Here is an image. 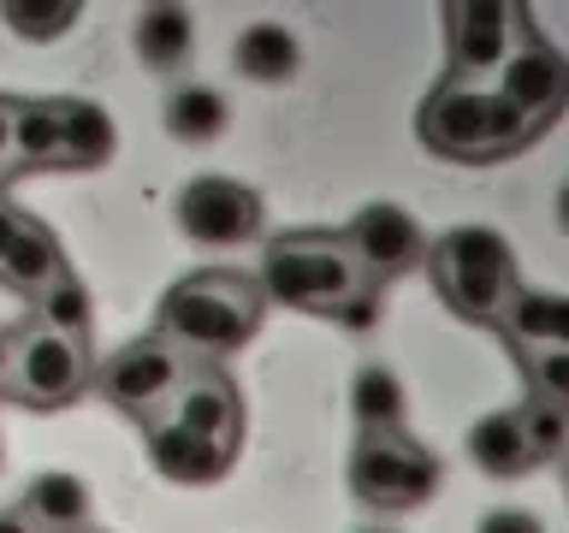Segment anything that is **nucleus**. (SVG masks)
I'll list each match as a JSON object with an SVG mask.
<instances>
[{"mask_svg": "<svg viewBox=\"0 0 569 533\" xmlns=\"http://www.w3.org/2000/svg\"><path fill=\"white\" fill-rule=\"evenodd\" d=\"M261 302L267 296H261L256 273H238V266H202V273H184L167 296H160L154 338H167L184 362L190 355L220 362V355L243 350L249 338H256Z\"/></svg>", "mask_w": 569, "mask_h": 533, "instance_id": "nucleus-1", "label": "nucleus"}, {"mask_svg": "<svg viewBox=\"0 0 569 533\" xmlns=\"http://www.w3.org/2000/svg\"><path fill=\"white\" fill-rule=\"evenodd\" d=\"M416 137L421 149H433L439 160H462V167H487V160L522 154L533 137V124L516 113V107L498 95V89L480 83H451L445 78L433 95L421 101L416 113Z\"/></svg>", "mask_w": 569, "mask_h": 533, "instance_id": "nucleus-2", "label": "nucleus"}, {"mask_svg": "<svg viewBox=\"0 0 569 533\" xmlns=\"http://www.w3.org/2000/svg\"><path fill=\"white\" fill-rule=\"evenodd\" d=\"M427 279L445 296V309L462 320H480V326H498L505 302L522 291V273H516L510 243L498 238L492 225H457L445 231L439 243H427Z\"/></svg>", "mask_w": 569, "mask_h": 533, "instance_id": "nucleus-3", "label": "nucleus"}, {"mask_svg": "<svg viewBox=\"0 0 569 533\" xmlns=\"http://www.w3.org/2000/svg\"><path fill=\"white\" fill-rule=\"evenodd\" d=\"M261 296L284 302L302 314H332L338 302H350L362 291V266L350 261V249L338 231H284L261 249Z\"/></svg>", "mask_w": 569, "mask_h": 533, "instance_id": "nucleus-4", "label": "nucleus"}, {"mask_svg": "<svg viewBox=\"0 0 569 533\" xmlns=\"http://www.w3.org/2000/svg\"><path fill=\"white\" fill-rule=\"evenodd\" d=\"M89 380H96V362H89L78 332H53L42 320H30L24 332L12 338L7 355V398L24 409H66L71 398H83Z\"/></svg>", "mask_w": 569, "mask_h": 533, "instance_id": "nucleus-5", "label": "nucleus"}, {"mask_svg": "<svg viewBox=\"0 0 569 533\" xmlns=\"http://www.w3.org/2000/svg\"><path fill=\"white\" fill-rule=\"evenodd\" d=\"M350 492L368 510H416L439 492V456L409 433H362L350 451Z\"/></svg>", "mask_w": 569, "mask_h": 533, "instance_id": "nucleus-6", "label": "nucleus"}, {"mask_svg": "<svg viewBox=\"0 0 569 533\" xmlns=\"http://www.w3.org/2000/svg\"><path fill=\"white\" fill-rule=\"evenodd\" d=\"M184 373H190V362L178 355L167 338H131V344H119L107 362L96 368V385L113 409H124V415H137V421H154L160 409L172 403V391L184 385Z\"/></svg>", "mask_w": 569, "mask_h": 533, "instance_id": "nucleus-7", "label": "nucleus"}, {"mask_svg": "<svg viewBox=\"0 0 569 533\" xmlns=\"http://www.w3.org/2000/svg\"><path fill=\"white\" fill-rule=\"evenodd\" d=\"M445 42H451V71H445V78L492 89L505 60L528 42V12L522 7H498V0L445 7Z\"/></svg>", "mask_w": 569, "mask_h": 533, "instance_id": "nucleus-8", "label": "nucleus"}, {"mask_svg": "<svg viewBox=\"0 0 569 533\" xmlns=\"http://www.w3.org/2000/svg\"><path fill=\"white\" fill-rule=\"evenodd\" d=\"M261 195L243 184V178H226V172H202L178 190L172 202V220L190 243H208V249H238L249 238H261Z\"/></svg>", "mask_w": 569, "mask_h": 533, "instance_id": "nucleus-9", "label": "nucleus"}, {"mask_svg": "<svg viewBox=\"0 0 569 533\" xmlns=\"http://www.w3.org/2000/svg\"><path fill=\"white\" fill-rule=\"evenodd\" d=\"M338 238H345L350 261L362 266V279H368V284L398 279V273H409V266L427 255V238H421L416 213L398 208V202H368L345 231H338Z\"/></svg>", "mask_w": 569, "mask_h": 533, "instance_id": "nucleus-10", "label": "nucleus"}, {"mask_svg": "<svg viewBox=\"0 0 569 533\" xmlns=\"http://www.w3.org/2000/svg\"><path fill=\"white\" fill-rule=\"evenodd\" d=\"M66 273H71V266L60 255V238H53L36 213L0 202V284H7L12 296L42 302Z\"/></svg>", "mask_w": 569, "mask_h": 533, "instance_id": "nucleus-11", "label": "nucleus"}, {"mask_svg": "<svg viewBox=\"0 0 569 533\" xmlns=\"http://www.w3.org/2000/svg\"><path fill=\"white\" fill-rule=\"evenodd\" d=\"M492 89L533 124V131H546V124L569 107V60L551 42H522L505 60Z\"/></svg>", "mask_w": 569, "mask_h": 533, "instance_id": "nucleus-12", "label": "nucleus"}, {"mask_svg": "<svg viewBox=\"0 0 569 533\" xmlns=\"http://www.w3.org/2000/svg\"><path fill=\"white\" fill-rule=\"evenodd\" d=\"M160 421L184 426V433H196V439L231 444V451L243 444V398H238V385H231L226 373H213V368H190L184 385L172 391V403L160 409Z\"/></svg>", "mask_w": 569, "mask_h": 533, "instance_id": "nucleus-13", "label": "nucleus"}, {"mask_svg": "<svg viewBox=\"0 0 569 533\" xmlns=\"http://www.w3.org/2000/svg\"><path fill=\"white\" fill-rule=\"evenodd\" d=\"M142 439H149V456H154V469L178 480V486H208V480H220L231 462H238V451L231 444H213V439H196L184 433V426H172V421H142Z\"/></svg>", "mask_w": 569, "mask_h": 533, "instance_id": "nucleus-14", "label": "nucleus"}, {"mask_svg": "<svg viewBox=\"0 0 569 533\" xmlns=\"http://www.w3.org/2000/svg\"><path fill=\"white\" fill-rule=\"evenodd\" d=\"M30 515L42 533H89V515H96V504H89V486L78 474L66 469H42L24 486V504H18Z\"/></svg>", "mask_w": 569, "mask_h": 533, "instance_id": "nucleus-15", "label": "nucleus"}, {"mask_svg": "<svg viewBox=\"0 0 569 533\" xmlns=\"http://www.w3.org/2000/svg\"><path fill=\"white\" fill-rule=\"evenodd\" d=\"M516 350H569V296L551 291H516L498 314Z\"/></svg>", "mask_w": 569, "mask_h": 533, "instance_id": "nucleus-16", "label": "nucleus"}, {"mask_svg": "<svg viewBox=\"0 0 569 533\" xmlns=\"http://www.w3.org/2000/svg\"><path fill=\"white\" fill-rule=\"evenodd\" d=\"M131 48L149 71H178L190 66V48H196V18L184 7H142L137 24H131Z\"/></svg>", "mask_w": 569, "mask_h": 533, "instance_id": "nucleus-17", "label": "nucleus"}, {"mask_svg": "<svg viewBox=\"0 0 569 533\" xmlns=\"http://www.w3.org/2000/svg\"><path fill=\"white\" fill-rule=\"evenodd\" d=\"M462 444H469L475 469H487L492 480H516V474L533 469V451H528V439H522L516 409H492V415H480Z\"/></svg>", "mask_w": 569, "mask_h": 533, "instance_id": "nucleus-18", "label": "nucleus"}, {"mask_svg": "<svg viewBox=\"0 0 569 533\" xmlns=\"http://www.w3.org/2000/svg\"><path fill=\"white\" fill-rule=\"evenodd\" d=\"M160 119H167V137L190 142V149H202V142L226 137L231 107H226L220 89H208V83H178V89H167V107H160Z\"/></svg>", "mask_w": 569, "mask_h": 533, "instance_id": "nucleus-19", "label": "nucleus"}, {"mask_svg": "<svg viewBox=\"0 0 569 533\" xmlns=\"http://www.w3.org/2000/svg\"><path fill=\"white\" fill-rule=\"evenodd\" d=\"M12 167H66L60 101H18L12 107Z\"/></svg>", "mask_w": 569, "mask_h": 533, "instance_id": "nucleus-20", "label": "nucleus"}, {"mask_svg": "<svg viewBox=\"0 0 569 533\" xmlns=\"http://www.w3.org/2000/svg\"><path fill=\"white\" fill-rule=\"evenodd\" d=\"M231 66H238V78H249V83H284V78H297L302 48L284 24H249L238 36V48H231Z\"/></svg>", "mask_w": 569, "mask_h": 533, "instance_id": "nucleus-21", "label": "nucleus"}, {"mask_svg": "<svg viewBox=\"0 0 569 533\" xmlns=\"http://www.w3.org/2000/svg\"><path fill=\"white\" fill-rule=\"evenodd\" d=\"M403 380L391 373L386 362H368V368H356V380H350V415L362 433H403Z\"/></svg>", "mask_w": 569, "mask_h": 533, "instance_id": "nucleus-22", "label": "nucleus"}, {"mask_svg": "<svg viewBox=\"0 0 569 533\" xmlns=\"http://www.w3.org/2000/svg\"><path fill=\"white\" fill-rule=\"evenodd\" d=\"M66 119V167H101L113 154V119L96 101H60Z\"/></svg>", "mask_w": 569, "mask_h": 533, "instance_id": "nucleus-23", "label": "nucleus"}, {"mask_svg": "<svg viewBox=\"0 0 569 533\" xmlns=\"http://www.w3.org/2000/svg\"><path fill=\"white\" fill-rule=\"evenodd\" d=\"M0 24H7L18 42H60V36L78 24V7L53 0V7H30V0H7L0 7Z\"/></svg>", "mask_w": 569, "mask_h": 533, "instance_id": "nucleus-24", "label": "nucleus"}, {"mask_svg": "<svg viewBox=\"0 0 569 533\" xmlns=\"http://www.w3.org/2000/svg\"><path fill=\"white\" fill-rule=\"evenodd\" d=\"M516 421H522V439H528L533 462H540V456H558L563 444H569V409H558V403L528 398L522 409H516Z\"/></svg>", "mask_w": 569, "mask_h": 533, "instance_id": "nucleus-25", "label": "nucleus"}, {"mask_svg": "<svg viewBox=\"0 0 569 533\" xmlns=\"http://www.w3.org/2000/svg\"><path fill=\"white\" fill-rule=\"evenodd\" d=\"M528 373V398L569 409V350H516Z\"/></svg>", "mask_w": 569, "mask_h": 533, "instance_id": "nucleus-26", "label": "nucleus"}, {"mask_svg": "<svg viewBox=\"0 0 569 533\" xmlns=\"http://www.w3.org/2000/svg\"><path fill=\"white\" fill-rule=\"evenodd\" d=\"M42 326H53V332H78V338H83V326H89V291H83V284L71 279V273L42 296Z\"/></svg>", "mask_w": 569, "mask_h": 533, "instance_id": "nucleus-27", "label": "nucleus"}, {"mask_svg": "<svg viewBox=\"0 0 569 533\" xmlns=\"http://www.w3.org/2000/svg\"><path fill=\"white\" fill-rule=\"evenodd\" d=\"M327 320H338V326H350V332H368L373 320H380V291H373V284H362V291H356L350 302H338Z\"/></svg>", "mask_w": 569, "mask_h": 533, "instance_id": "nucleus-28", "label": "nucleus"}, {"mask_svg": "<svg viewBox=\"0 0 569 533\" xmlns=\"http://www.w3.org/2000/svg\"><path fill=\"white\" fill-rule=\"evenodd\" d=\"M480 533H546V527H540V515H528V510H492L487 522H480Z\"/></svg>", "mask_w": 569, "mask_h": 533, "instance_id": "nucleus-29", "label": "nucleus"}, {"mask_svg": "<svg viewBox=\"0 0 569 533\" xmlns=\"http://www.w3.org/2000/svg\"><path fill=\"white\" fill-rule=\"evenodd\" d=\"M12 107H18V101L0 95V160H7V167H12Z\"/></svg>", "mask_w": 569, "mask_h": 533, "instance_id": "nucleus-30", "label": "nucleus"}, {"mask_svg": "<svg viewBox=\"0 0 569 533\" xmlns=\"http://www.w3.org/2000/svg\"><path fill=\"white\" fill-rule=\"evenodd\" d=\"M0 533H42L24 510H0Z\"/></svg>", "mask_w": 569, "mask_h": 533, "instance_id": "nucleus-31", "label": "nucleus"}, {"mask_svg": "<svg viewBox=\"0 0 569 533\" xmlns=\"http://www.w3.org/2000/svg\"><path fill=\"white\" fill-rule=\"evenodd\" d=\"M558 225L569 231V178H563V190H558Z\"/></svg>", "mask_w": 569, "mask_h": 533, "instance_id": "nucleus-32", "label": "nucleus"}, {"mask_svg": "<svg viewBox=\"0 0 569 533\" xmlns=\"http://www.w3.org/2000/svg\"><path fill=\"white\" fill-rule=\"evenodd\" d=\"M7 355H12V338L0 332V385H7Z\"/></svg>", "mask_w": 569, "mask_h": 533, "instance_id": "nucleus-33", "label": "nucleus"}, {"mask_svg": "<svg viewBox=\"0 0 569 533\" xmlns=\"http://www.w3.org/2000/svg\"><path fill=\"white\" fill-rule=\"evenodd\" d=\"M356 533H398V527H380V522H373V527H356Z\"/></svg>", "mask_w": 569, "mask_h": 533, "instance_id": "nucleus-34", "label": "nucleus"}, {"mask_svg": "<svg viewBox=\"0 0 569 533\" xmlns=\"http://www.w3.org/2000/svg\"><path fill=\"white\" fill-rule=\"evenodd\" d=\"M563 492H569V462H563Z\"/></svg>", "mask_w": 569, "mask_h": 533, "instance_id": "nucleus-35", "label": "nucleus"}, {"mask_svg": "<svg viewBox=\"0 0 569 533\" xmlns=\"http://www.w3.org/2000/svg\"><path fill=\"white\" fill-rule=\"evenodd\" d=\"M0 172H7V160H0Z\"/></svg>", "mask_w": 569, "mask_h": 533, "instance_id": "nucleus-36", "label": "nucleus"}]
</instances>
